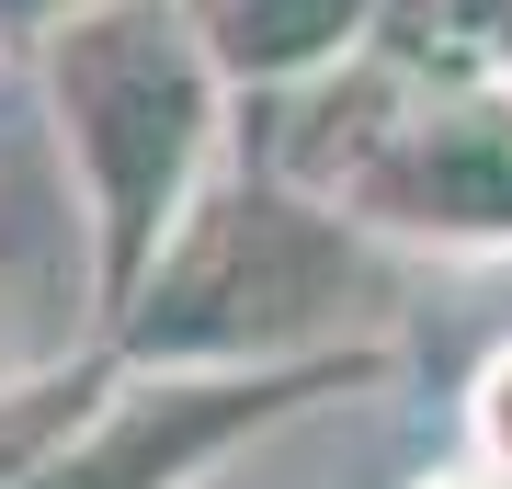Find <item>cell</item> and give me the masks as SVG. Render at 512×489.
I'll list each match as a JSON object with an SVG mask.
<instances>
[{
  "label": "cell",
  "mask_w": 512,
  "mask_h": 489,
  "mask_svg": "<svg viewBox=\"0 0 512 489\" xmlns=\"http://www.w3.org/2000/svg\"><path fill=\"white\" fill-rule=\"evenodd\" d=\"M12 69L35 91L57 171H69L92 296L114 319L137 273L160 262V239L194 217V194L239 160V91L217 80L183 0H92V12L46 23Z\"/></svg>",
  "instance_id": "6da1fadb"
},
{
  "label": "cell",
  "mask_w": 512,
  "mask_h": 489,
  "mask_svg": "<svg viewBox=\"0 0 512 489\" xmlns=\"http://www.w3.org/2000/svg\"><path fill=\"white\" fill-rule=\"evenodd\" d=\"M387 376H399V342L319 353V364H114L103 399L69 421V444L23 489H205L217 467L262 455L274 433L365 399Z\"/></svg>",
  "instance_id": "277c9868"
},
{
  "label": "cell",
  "mask_w": 512,
  "mask_h": 489,
  "mask_svg": "<svg viewBox=\"0 0 512 489\" xmlns=\"http://www.w3.org/2000/svg\"><path fill=\"white\" fill-rule=\"evenodd\" d=\"M183 12H194L205 57H217V80L239 91V114H262V103L342 80L353 57H376L399 0H183Z\"/></svg>",
  "instance_id": "8992f818"
},
{
  "label": "cell",
  "mask_w": 512,
  "mask_h": 489,
  "mask_svg": "<svg viewBox=\"0 0 512 489\" xmlns=\"http://www.w3.org/2000/svg\"><path fill=\"white\" fill-rule=\"evenodd\" d=\"M456 46L490 69L501 91H512V0H467V23H456Z\"/></svg>",
  "instance_id": "9c48e42d"
},
{
  "label": "cell",
  "mask_w": 512,
  "mask_h": 489,
  "mask_svg": "<svg viewBox=\"0 0 512 489\" xmlns=\"http://www.w3.org/2000/svg\"><path fill=\"white\" fill-rule=\"evenodd\" d=\"M103 376H114V353H69V364H46V376L0 387V489H23L57 444H69V421L103 399Z\"/></svg>",
  "instance_id": "52a82bcc"
},
{
  "label": "cell",
  "mask_w": 512,
  "mask_h": 489,
  "mask_svg": "<svg viewBox=\"0 0 512 489\" xmlns=\"http://www.w3.org/2000/svg\"><path fill=\"white\" fill-rule=\"evenodd\" d=\"M365 342H399V251H376L342 205L296 194L251 148L103 319L114 364H319Z\"/></svg>",
  "instance_id": "7a4b0ae2"
},
{
  "label": "cell",
  "mask_w": 512,
  "mask_h": 489,
  "mask_svg": "<svg viewBox=\"0 0 512 489\" xmlns=\"http://www.w3.org/2000/svg\"><path fill=\"white\" fill-rule=\"evenodd\" d=\"M399 12H410V0H399ZM433 12H444V46H456V23H467V0H433Z\"/></svg>",
  "instance_id": "7c38bea8"
},
{
  "label": "cell",
  "mask_w": 512,
  "mask_h": 489,
  "mask_svg": "<svg viewBox=\"0 0 512 489\" xmlns=\"http://www.w3.org/2000/svg\"><path fill=\"white\" fill-rule=\"evenodd\" d=\"M456 433H467V467L512 478V330L467 364V387H456Z\"/></svg>",
  "instance_id": "ba28073f"
},
{
  "label": "cell",
  "mask_w": 512,
  "mask_h": 489,
  "mask_svg": "<svg viewBox=\"0 0 512 489\" xmlns=\"http://www.w3.org/2000/svg\"><path fill=\"white\" fill-rule=\"evenodd\" d=\"M274 137L251 148L296 194L342 205L376 251L399 262H512V91L467 46L421 57L387 23L376 57L342 80L262 103Z\"/></svg>",
  "instance_id": "3957f363"
},
{
  "label": "cell",
  "mask_w": 512,
  "mask_h": 489,
  "mask_svg": "<svg viewBox=\"0 0 512 489\" xmlns=\"http://www.w3.org/2000/svg\"><path fill=\"white\" fill-rule=\"evenodd\" d=\"M69 353H103V296H92V239H80L69 171L35 126V91L0 114V387L46 376Z\"/></svg>",
  "instance_id": "5b68a950"
},
{
  "label": "cell",
  "mask_w": 512,
  "mask_h": 489,
  "mask_svg": "<svg viewBox=\"0 0 512 489\" xmlns=\"http://www.w3.org/2000/svg\"><path fill=\"white\" fill-rule=\"evenodd\" d=\"M410 489H512V478H490V467H467V455H456V467H433V478H410Z\"/></svg>",
  "instance_id": "8fae6325"
},
{
  "label": "cell",
  "mask_w": 512,
  "mask_h": 489,
  "mask_svg": "<svg viewBox=\"0 0 512 489\" xmlns=\"http://www.w3.org/2000/svg\"><path fill=\"white\" fill-rule=\"evenodd\" d=\"M69 12H92V0H0V57H23L46 23H69Z\"/></svg>",
  "instance_id": "30bf717a"
}]
</instances>
